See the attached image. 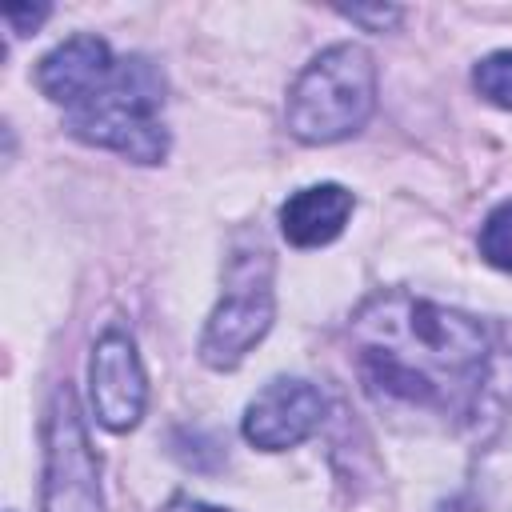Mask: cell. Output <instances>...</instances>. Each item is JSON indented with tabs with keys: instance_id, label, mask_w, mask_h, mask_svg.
I'll return each instance as SVG.
<instances>
[{
	"instance_id": "cell-12",
	"label": "cell",
	"mask_w": 512,
	"mask_h": 512,
	"mask_svg": "<svg viewBox=\"0 0 512 512\" xmlns=\"http://www.w3.org/2000/svg\"><path fill=\"white\" fill-rule=\"evenodd\" d=\"M44 16H48V8H44V4H40V8H4V20H8L20 36H24V32H32Z\"/></svg>"
},
{
	"instance_id": "cell-9",
	"label": "cell",
	"mask_w": 512,
	"mask_h": 512,
	"mask_svg": "<svg viewBox=\"0 0 512 512\" xmlns=\"http://www.w3.org/2000/svg\"><path fill=\"white\" fill-rule=\"evenodd\" d=\"M352 216V192L340 184H312L284 200L280 208V232L296 248H320L344 232V220Z\"/></svg>"
},
{
	"instance_id": "cell-4",
	"label": "cell",
	"mask_w": 512,
	"mask_h": 512,
	"mask_svg": "<svg viewBox=\"0 0 512 512\" xmlns=\"http://www.w3.org/2000/svg\"><path fill=\"white\" fill-rule=\"evenodd\" d=\"M272 312V256L264 244H240L224 268V296L204 324L200 360L208 368H236L272 328Z\"/></svg>"
},
{
	"instance_id": "cell-5",
	"label": "cell",
	"mask_w": 512,
	"mask_h": 512,
	"mask_svg": "<svg viewBox=\"0 0 512 512\" xmlns=\"http://www.w3.org/2000/svg\"><path fill=\"white\" fill-rule=\"evenodd\" d=\"M44 512H100V464L68 384L44 420Z\"/></svg>"
},
{
	"instance_id": "cell-7",
	"label": "cell",
	"mask_w": 512,
	"mask_h": 512,
	"mask_svg": "<svg viewBox=\"0 0 512 512\" xmlns=\"http://www.w3.org/2000/svg\"><path fill=\"white\" fill-rule=\"evenodd\" d=\"M324 420V396L320 388H312L308 380H272L264 384L248 412H244V436L248 444L264 448V452H284L296 448L300 440H308Z\"/></svg>"
},
{
	"instance_id": "cell-3",
	"label": "cell",
	"mask_w": 512,
	"mask_h": 512,
	"mask_svg": "<svg viewBox=\"0 0 512 512\" xmlns=\"http://www.w3.org/2000/svg\"><path fill=\"white\" fill-rule=\"evenodd\" d=\"M376 108V64L360 44L324 48L288 88V132L304 144H336L368 124Z\"/></svg>"
},
{
	"instance_id": "cell-11",
	"label": "cell",
	"mask_w": 512,
	"mask_h": 512,
	"mask_svg": "<svg viewBox=\"0 0 512 512\" xmlns=\"http://www.w3.org/2000/svg\"><path fill=\"white\" fill-rule=\"evenodd\" d=\"M472 84H476V92L484 100H492V104H500V108L512 112V52L484 56L476 64V72H472Z\"/></svg>"
},
{
	"instance_id": "cell-6",
	"label": "cell",
	"mask_w": 512,
	"mask_h": 512,
	"mask_svg": "<svg viewBox=\"0 0 512 512\" xmlns=\"http://www.w3.org/2000/svg\"><path fill=\"white\" fill-rule=\"evenodd\" d=\"M88 380H92V412L104 428L128 432L140 424L144 400H148V380H144V368H140V356H136V344L128 332L112 328L96 340Z\"/></svg>"
},
{
	"instance_id": "cell-1",
	"label": "cell",
	"mask_w": 512,
	"mask_h": 512,
	"mask_svg": "<svg viewBox=\"0 0 512 512\" xmlns=\"http://www.w3.org/2000/svg\"><path fill=\"white\" fill-rule=\"evenodd\" d=\"M352 336L368 384L384 396L440 416L476 412L488 376V336L472 316L408 292H384L352 316Z\"/></svg>"
},
{
	"instance_id": "cell-13",
	"label": "cell",
	"mask_w": 512,
	"mask_h": 512,
	"mask_svg": "<svg viewBox=\"0 0 512 512\" xmlns=\"http://www.w3.org/2000/svg\"><path fill=\"white\" fill-rule=\"evenodd\" d=\"M344 16H348V20H360V24H376L380 32H384V24L400 20L396 8H344Z\"/></svg>"
},
{
	"instance_id": "cell-14",
	"label": "cell",
	"mask_w": 512,
	"mask_h": 512,
	"mask_svg": "<svg viewBox=\"0 0 512 512\" xmlns=\"http://www.w3.org/2000/svg\"><path fill=\"white\" fill-rule=\"evenodd\" d=\"M160 512H224V508H212V504H204V500H192V496H172Z\"/></svg>"
},
{
	"instance_id": "cell-8",
	"label": "cell",
	"mask_w": 512,
	"mask_h": 512,
	"mask_svg": "<svg viewBox=\"0 0 512 512\" xmlns=\"http://www.w3.org/2000/svg\"><path fill=\"white\" fill-rule=\"evenodd\" d=\"M112 68H116V60L100 36H72L40 60L36 84L52 104H64L72 112L76 104H84L92 92L104 88Z\"/></svg>"
},
{
	"instance_id": "cell-2",
	"label": "cell",
	"mask_w": 512,
	"mask_h": 512,
	"mask_svg": "<svg viewBox=\"0 0 512 512\" xmlns=\"http://www.w3.org/2000/svg\"><path fill=\"white\" fill-rule=\"evenodd\" d=\"M164 80L144 56H128L112 68L100 92L68 112V132L84 144L112 148L136 164H160L168 156V132L160 124Z\"/></svg>"
},
{
	"instance_id": "cell-10",
	"label": "cell",
	"mask_w": 512,
	"mask_h": 512,
	"mask_svg": "<svg viewBox=\"0 0 512 512\" xmlns=\"http://www.w3.org/2000/svg\"><path fill=\"white\" fill-rule=\"evenodd\" d=\"M480 256L492 268L512 272V200H504L500 208L488 212V220L480 228Z\"/></svg>"
}]
</instances>
